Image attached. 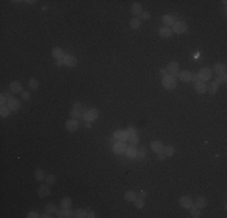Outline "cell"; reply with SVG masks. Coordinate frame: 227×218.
Wrapping results in <instances>:
<instances>
[{
	"mask_svg": "<svg viewBox=\"0 0 227 218\" xmlns=\"http://www.w3.org/2000/svg\"><path fill=\"white\" fill-rule=\"evenodd\" d=\"M187 30V24L185 21H181V19H176L175 23L173 24V33H176V34H184L186 33Z\"/></svg>",
	"mask_w": 227,
	"mask_h": 218,
	"instance_id": "cell-1",
	"label": "cell"
},
{
	"mask_svg": "<svg viewBox=\"0 0 227 218\" xmlns=\"http://www.w3.org/2000/svg\"><path fill=\"white\" fill-rule=\"evenodd\" d=\"M162 85H163V87L167 89V90H174V89L176 87V80H175L173 77H170V75L168 74V75L163 77V79H162Z\"/></svg>",
	"mask_w": 227,
	"mask_h": 218,
	"instance_id": "cell-2",
	"label": "cell"
},
{
	"mask_svg": "<svg viewBox=\"0 0 227 218\" xmlns=\"http://www.w3.org/2000/svg\"><path fill=\"white\" fill-rule=\"evenodd\" d=\"M179 63L178 62H175V61H172V62H169L168 63V66H167V72H168V74L170 75V77H173L174 79L176 78V77H179Z\"/></svg>",
	"mask_w": 227,
	"mask_h": 218,
	"instance_id": "cell-3",
	"label": "cell"
},
{
	"mask_svg": "<svg viewBox=\"0 0 227 218\" xmlns=\"http://www.w3.org/2000/svg\"><path fill=\"white\" fill-rule=\"evenodd\" d=\"M98 116H99V111H98V109L92 108V109H90V110H87V111L85 113V118H84V119H85L86 121L91 122V121L97 120V119H98Z\"/></svg>",
	"mask_w": 227,
	"mask_h": 218,
	"instance_id": "cell-4",
	"label": "cell"
},
{
	"mask_svg": "<svg viewBox=\"0 0 227 218\" xmlns=\"http://www.w3.org/2000/svg\"><path fill=\"white\" fill-rule=\"evenodd\" d=\"M198 77H199V80L201 81H208V80H210L212 79V77H213V72L209 69V68H202L201 70H199V73H198Z\"/></svg>",
	"mask_w": 227,
	"mask_h": 218,
	"instance_id": "cell-5",
	"label": "cell"
},
{
	"mask_svg": "<svg viewBox=\"0 0 227 218\" xmlns=\"http://www.w3.org/2000/svg\"><path fill=\"white\" fill-rule=\"evenodd\" d=\"M63 64H65L67 67L74 68V67L77 66V58L73 55H65L64 58H63Z\"/></svg>",
	"mask_w": 227,
	"mask_h": 218,
	"instance_id": "cell-6",
	"label": "cell"
},
{
	"mask_svg": "<svg viewBox=\"0 0 227 218\" xmlns=\"http://www.w3.org/2000/svg\"><path fill=\"white\" fill-rule=\"evenodd\" d=\"M65 128L69 131V132H75L79 130V121L76 119H69L67 122H65Z\"/></svg>",
	"mask_w": 227,
	"mask_h": 218,
	"instance_id": "cell-7",
	"label": "cell"
},
{
	"mask_svg": "<svg viewBox=\"0 0 227 218\" xmlns=\"http://www.w3.org/2000/svg\"><path fill=\"white\" fill-rule=\"evenodd\" d=\"M179 204H180V206H181L183 209H185V210H190V207L193 205V201H192V199H191L190 196L185 195V196H181V198H180Z\"/></svg>",
	"mask_w": 227,
	"mask_h": 218,
	"instance_id": "cell-8",
	"label": "cell"
},
{
	"mask_svg": "<svg viewBox=\"0 0 227 218\" xmlns=\"http://www.w3.org/2000/svg\"><path fill=\"white\" fill-rule=\"evenodd\" d=\"M22 90H23L22 83L15 80V81H12V83L10 84V91H11V94H22V92H23Z\"/></svg>",
	"mask_w": 227,
	"mask_h": 218,
	"instance_id": "cell-9",
	"label": "cell"
},
{
	"mask_svg": "<svg viewBox=\"0 0 227 218\" xmlns=\"http://www.w3.org/2000/svg\"><path fill=\"white\" fill-rule=\"evenodd\" d=\"M158 35L162 38V39H169L173 36V30L168 27H162L158 29Z\"/></svg>",
	"mask_w": 227,
	"mask_h": 218,
	"instance_id": "cell-10",
	"label": "cell"
},
{
	"mask_svg": "<svg viewBox=\"0 0 227 218\" xmlns=\"http://www.w3.org/2000/svg\"><path fill=\"white\" fill-rule=\"evenodd\" d=\"M113 139H116L117 142H126L128 141V136H127V132L126 131H122V130H118L113 133Z\"/></svg>",
	"mask_w": 227,
	"mask_h": 218,
	"instance_id": "cell-11",
	"label": "cell"
},
{
	"mask_svg": "<svg viewBox=\"0 0 227 218\" xmlns=\"http://www.w3.org/2000/svg\"><path fill=\"white\" fill-rule=\"evenodd\" d=\"M7 107L12 111H18L21 109V102L17 98H12V100L7 101Z\"/></svg>",
	"mask_w": 227,
	"mask_h": 218,
	"instance_id": "cell-12",
	"label": "cell"
},
{
	"mask_svg": "<svg viewBox=\"0 0 227 218\" xmlns=\"http://www.w3.org/2000/svg\"><path fill=\"white\" fill-rule=\"evenodd\" d=\"M65 56L64 53V50L62 47H53L52 49V57L54 60H63Z\"/></svg>",
	"mask_w": 227,
	"mask_h": 218,
	"instance_id": "cell-13",
	"label": "cell"
},
{
	"mask_svg": "<svg viewBox=\"0 0 227 218\" xmlns=\"http://www.w3.org/2000/svg\"><path fill=\"white\" fill-rule=\"evenodd\" d=\"M38 194H39L40 198H47V196L51 194L50 186H47V184L40 186V187H39V190H38Z\"/></svg>",
	"mask_w": 227,
	"mask_h": 218,
	"instance_id": "cell-14",
	"label": "cell"
},
{
	"mask_svg": "<svg viewBox=\"0 0 227 218\" xmlns=\"http://www.w3.org/2000/svg\"><path fill=\"white\" fill-rule=\"evenodd\" d=\"M150 147H151V149H152V150H153L156 154L162 153V152H163V148H164L163 143H162V142H160V141H153V142H151Z\"/></svg>",
	"mask_w": 227,
	"mask_h": 218,
	"instance_id": "cell-15",
	"label": "cell"
},
{
	"mask_svg": "<svg viewBox=\"0 0 227 218\" xmlns=\"http://www.w3.org/2000/svg\"><path fill=\"white\" fill-rule=\"evenodd\" d=\"M126 144L123 142H117L116 144H113V150L115 154H123L126 152Z\"/></svg>",
	"mask_w": 227,
	"mask_h": 218,
	"instance_id": "cell-16",
	"label": "cell"
},
{
	"mask_svg": "<svg viewBox=\"0 0 227 218\" xmlns=\"http://www.w3.org/2000/svg\"><path fill=\"white\" fill-rule=\"evenodd\" d=\"M175 21H176V17H174V16H172V15H164L163 17H162V22L166 24V27H170V26H173L174 23H175Z\"/></svg>",
	"mask_w": 227,
	"mask_h": 218,
	"instance_id": "cell-17",
	"label": "cell"
},
{
	"mask_svg": "<svg viewBox=\"0 0 227 218\" xmlns=\"http://www.w3.org/2000/svg\"><path fill=\"white\" fill-rule=\"evenodd\" d=\"M195 89H196V92H197V94L203 95V94L207 92V84H206L204 81H201V80H199L198 83L195 84Z\"/></svg>",
	"mask_w": 227,
	"mask_h": 218,
	"instance_id": "cell-18",
	"label": "cell"
},
{
	"mask_svg": "<svg viewBox=\"0 0 227 218\" xmlns=\"http://www.w3.org/2000/svg\"><path fill=\"white\" fill-rule=\"evenodd\" d=\"M179 79L184 83H189L192 79V73L189 70H183L181 73H179Z\"/></svg>",
	"mask_w": 227,
	"mask_h": 218,
	"instance_id": "cell-19",
	"label": "cell"
},
{
	"mask_svg": "<svg viewBox=\"0 0 227 218\" xmlns=\"http://www.w3.org/2000/svg\"><path fill=\"white\" fill-rule=\"evenodd\" d=\"M195 205H196L197 207H199L201 210H203V209L207 207L208 200H207V198H204V196H198V198L196 199V201H195Z\"/></svg>",
	"mask_w": 227,
	"mask_h": 218,
	"instance_id": "cell-20",
	"label": "cell"
},
{
	"mask_svg": "<svg viewBox=\"0 0 227 218\" xmlns=\"http://www.w3.org/2000/svg\"><path fill=\"white\" fill-rule=\"evenodd\" d=\"M141 12H143V9H141V5L139 2L132 4V6H130V13L133 16H139Z\"/></svg>",
	"mask_w": 227,
	"mask_h": 218,
	"instance_id": "cell-21",
	"label": "cell"
},
{
	"mask_svg": "<svg viewBox=\"0 0 227 218\" xmlns=\"http://www.w3.org/2000/svg\"><path fill=\"white\" fill-rule=\"evenodd\" d=\"M85 110H79V109H71L70 110V116L71 119H81V118H85Z\"/></svg>",
	"mask_w": 227,
	"mask_h": 218,
	"instance_id": "cell-22",
	"label": "cell"
},
{
	"mask_svg": "<svg viewBox=\"0 0 227 218\" xmlns=\"http://www.w3.org/2000/svg\"><path fill=\"white\" fill-rule=\"evenodd\" d=\"M34 176H35V179L36 181H45V178H46V172L42 170V169H36L35 171H34Z\"/></svg>",
	"mask_w": 227,
	"mask_h": 218,
	"instance_id": "cell-23",
	"label": "cell"
},
{
	"mask_svg": "<svg viewBox=\"0 0 227 218\" xmlns=\"http://www.w3.org/2000/svg\"><path fill=\"white\" fill-rule=\"evenodd\" d=\"M126 155L128 156V158H135L137 156V153H138V149L135 148V145H130V147H127L126 148Z\"/></svg>",
	"mask_w": 227,
	"mask_h": 218,
	"instance_id": "cell-24",
	"label": "cell"
},
{
	"mask_svg": "<svg viewBox=\"0 0 227 218\" xmlns=\"http://www.w3.org/2000/svg\"><path fill=\"white\" fill-rule=\"evenodd\" d=\"M56 215H57V217H58V218L74 217V216H73L74 213H73L71 211H69V209H68V210H64V209H62L61 211H57V212H56Z\"/></svg>",
	"mask_w": 227,
	"mask_h": 218,
	"instance_id": "cell-25",
	"label": "cell"
},
{
	"mask_svg": "<svg viewBox=\"0 0 227 218\" xmlns=\"http://www.w3.org/2000/svg\"><path fill=\"white\" fill-rule=\"evenodd\" d=\"M129 27L132 28V29H139L140 27H141V21L139 19V18H132L130 21H129Z\"/></svg>",
	"mask_w": 227,
	"mask_h": 218,
	"instance_id": "cell-26",
	"label": "cell"
},
{
	"mask_svg": "<svg viewBox=\"0 0 227 218\" xmlns=\"http://www.w3.org/2000/svg\"><path fill=\"white\" fill-rule=\"evenodd\" d=\"M214 72L219 75V74H222V73H226V66L224 63H216L214 66Z\"/></svg>",
	"mask_w": 227,
	"mask_h": 218,
	"instance_id": "cell-27",
	"label": "cell"
},
{
	"mask_svg": "<svg viewBox=\"0 0 227 218\" xmlns=\"http://www.w3.org/2000/svg\"><path fill=\"white\" fill-rule=\"evenodd\" d=\"M135 199H137V194H135L133 190H128V192L124 193V200H126V201L133 203Z\"/></svg>",
	"mask_w": 227,
	"mask_h": 218,
	"instance_id": "cell-28",
	"label": "cell"
},
{
	"mask_svg": "<svg viewBox=\"0 0 227 218\" xmlns=\"http://www.w3.org/2000/svg\"><path fill=\"white\" fill-rule=\"evenodd\" d=\"M70 206H71V199L70 198H63L62 201H61V209L68 210V209H70Z\"/></svg>",
	"mask_w": 227,
	"mask_h": 218,
	"instance_id": "cell-29",
	"label": "cell"
},
{
	"mask_svg": "<svg viewBox=\"0 0 227 218\" xmlns=\"http://www.w3.org/2000/svg\"><path fill=\"white\" fill-rule=\"evenodd\" d=\"M166 156H172V155H174V153H175V148L173 147V145H167V147H164L163 148V152H162Z\"/></svg>",
	"mask_w": 227,
	"mask_h": 218,
	"instance_id": "cell-30",
	"label": "cell"
},
{
	"mask_svg": "<svg viewBox=\"0 0 227 218\" xmlns=\"http://www.w3.org/2000/svg\"><path fill=\"white\" fill-rule=\"evenodd\" d=\"M28 86L31 89V90H36L39 87V80L36 78H30L28 80Z\"/></svg>",
	"mask_w": 227,
	"mask_h": 218,
	"instance_id": "cell-31",
	"label": "cell"
},
{
	"mask_svg": "<svg viewBox=\"0 0 227 218\" xmlns=\"http://www.w3.org/2000/svg\"><path fill=\"white\" fill-rule=\"evenodd\" d=\"M218 87H219V85H218L215 81H212L210 85L207 86V91H209L212 95H215V94L218 92Z\"/></svg>",
	"mask_w": 227,
	"mask_h": 218,
	"instance_id": "cell-32",
	"label": "cell"
},
{
	"mask_svg": "<svg viewBox=\"0 0 227 218\" xmlns=\"http://www.w3.org/2000/svg\"><path fill=\"white\" fill-rule=\"evenodd\" d=\"M190 210H191V216L192 217H195V218H198V217H201V209L199 207H197L196 205L193 206H191L190 207Z\"/></svg>",
	"mask_w": 227,
	"mask_h": 218,
	"instance_id": "cell-33",
	"label": "cell"
},
{
	"mask_svg": "<svg viewBox=\"0 0 227 218\" xmlns=\"http://www.w3.org/2000/svg\"><path fill=\"white\" fill-rule=\"evenodd\" d=\"M88 216V212L86 211V210H84V209H79V210H76L75 211V213H74V217L76 218H85Z\"/></svg>",
	"mask_w": 227,
	"mask_h": 218,
	"instance_id": "cell-34",
	"label": "cell"
},
{
	"mask_svg": "<svg viewBox=\"0 0 227 218\" xmlns=\"http://www.w3.org/2000/svg\"><path fill=\"white\" fill-rule=\"evenodd\" d=\"M45 182H46L47 186H53V184L57 182V177H56L54 175H48V176H46Z\"/></svg>",
	"mask_w": 227,
	"mask_h": 218,
	"instance_id": "cell-35",
	"label": "cell"
},
{
	"mask_svg": "<svg viewBox=\"0 0 227 218\" xmlns=\"http://www.w3.org/2000/svg\"><path fill=\"white\" fill-rule=\"evenodd\" d=\"M58 210H57V206L54 205V204H52V203H50V204H47L46 205V212H48V213H56Z\"/></svg>",
	"mask_w": 227,
	"mask_h": 218,
	"instance_id": "cell-36",
	"label": "cell"
},
{
	"mask_svg": "<svg viewBox=\"0 0 227 218\" xmlns=\"http://www.w3.org/2000/svg\"><path fill=\"white\" fill-rule=\"evenodd\" d=\"M134 205H135V207L137 209H139V210H141L144 206H145V203H144V199H141V198H137L135 200H134Z\"/></svg>",
	"mask_w": 227,
	"mask_h": 218,
	"instance_id": "cell-37",
	"label": "cell"
},
{
	"mask_svg": "<svg viewBox=\"0 0 227 218\" xmlns=\"http://www.w3.org/2000/svg\"><path fill=\"white\" fill-rule=\"evenodd\" d=\"M10 111H11V110L8 109V107H5V106H4V107L0 108V116H1V118H7V116L10 115Z\"/></svg>",
	"mask_w": 227,
	"mask_h": 218,
	"instance_id": "cell-38",
	"label": "cell"
},
{
	"mask_svg": "<svg viewBox=\"0 0 227 218\" xmlns=\"http://www.w3.org/2000/svg\"><path fill=\"white\" fill-rule=\"evenodd\" d=\"M150 17H151V13L149 12V11H143L140 15H139V19L141 21H149L150 19Z\"/></svg>",
	"mask_w": 227,
	"mask_h": 218,
	"instance_id": "cell-39",
	"label": "cell"
},
{
	"mask_svg": "<svg viewBox=\"0 0 227 218\" xmlns=\"http://www.w3.org/2000/svg\"><path fill=\"white\" fill-rule=\"evenodd\" d=\"M215 83H216L218 85H219V84H224V83H226V73L219 74V75H218V79H216Z\"/></svg>",
	"mask_w": 227,
	"mask_h": 218,
	"instance_id": "cell-40",
	"label": "cell"
},
{
	"mask_svg": "<svg viewBox=\"0 0 227 218\" xmlns=\"http://www.w3.org/2000/svg\"><path fill=\"white\" fill-rule=\"evenodd\" d=\"M126 132H127L128 138H130V137H134V136H135V131H134V128H133V127H128Z\"/></svg>",
	"mask_w": 227,
	"mask_h": 218,
	"instance_id": "cell-41",
	"label": "cell"
},
{
	"mask_svg": "<svg viewBox=\"0 0 227 218\" xmlns=\"http://www.w3.org/2000/svg\"><path fill=\"white\" fill-rule=\"evenodd\" d=\"M21 98H22L23 101H28V100L30 98V94L27 92V91H23V92L21 94Z\"/></svg>",
	"mask_w": 227,
	"mask_h": 218,
	"instance_id": "cell-42",
	"label": "cell"
},
{
	"mask_svg": "<svg viewBox=\"0 0 227 218\" xmlns=\"http://www.w3.org/2000/svg\"><path fill=\"white\" fill-rule=\"evenodd\" d=\"M73 108L79 109V110H84V106H82V103H80V102H75V103L73 104Z\"/></svg>",
	"mask_w": 227,
	"mask_h": 218,
	"instance_id": "cell-43",
	"label": "cell"
},
{
	"mask_svg": "<svg viewBox=\"0 0 227 218\" xmlns=\"http://www.w3.org/2000/svg\"><path fill=\"white\" fill-rule=\"evenodd\" d=\"M28 218H38V217H41L38 212H35V211H31V212H29L28 213V216H27Z\"/></svg>",
	"mask_w": 227,
	"mask_h": 218,
	"instance_id": "cell-44",
	"label": "cell"
},
{
	"mask_svg": "<svg viewBox=\"0 0 227 218\" xmlns=\"http://www.w3.org/2000/svg\"><path fill=\"white\" fill-rule=\"evenodd\" d=\"M146 153H147V152H146V149L144 148V149H141L140 152H138L137 155H138L139 158H145V156H146Z\"/></svg>",
	"mask_w": 227,
	"mask_h": 218,
	"instance_id": "cell-45",
	"label": "cell"
},
{
	"mask_svg": "<svg viewBox=\"0 0 227 218\" xmlns=\"http://www.w3.org/2000/svg\"><path fill=\"white\" fill-rule=\"evenodd\" d=\"M5 103H6V97H5L4 94H1V96H0V104H1V107H4Z\"/></svg>",
	"mask_w": 227,
	"mask_h": 218,
	"instance_id": "cell-46",
	"label": "cell"
},
{
	"mask_svg": "<svg viewBox=\"0 0 227 218\" xmlns=\"http://www.w3.org/2000/svg\"><path fill=\"white\" fill-rule=\"evenodd\" d=\"M128 139H129V141L132 142V144H133V145H137V144H138V142H139V139L137 138V136H134V137H130V138H128Z\"/></svg>",
	"mask_w": 227,
	"mask_h": 218,
	"instance_id": "cell-47",
	"label": "cell"
},
{
	"mask_svg": "<svg viewBox=\"0 0 227 218\" xmlns=\"http://www.w3.org/2000/svg\"><path fill=\"white\" fill-rule=\"evenodd\" d=\"M157 160H158V161H164V160H166V155H164L163 153H158V154H157Z\"/></svg>",
	"mask_w": 227,
	"mask_h": 218,
	"instance_id": "cell-48",
	"label": "cell"
},
{
	"mask_svg": "<svg viewBox=\"0 0 227 218\" xmlns=\"http://www.w3.org/2000/svg\"><path fill=\"white\" fill-rule=\"evenodd\" d=\"M191 81H193L195 84L198 83V81H199V77H198V74H192V79H191Z\"/></svg>",
	"mask_w": 227,
	"mask_h": 218,
	"instance_id": "cell-49",
	"label": "cell"
},
{
	"mask_svg": "<svg viewBox=\"0 0 227 218\" xmlns=\"http://www.w3.org/2000/svg\"><path fill=\"white\" fill-rule=\"evenodd\" d=\"M139 196H140L141 199H146V198H147V193H146V192H144V190H141V192H140V194H139Z\"/></svg>",
	"mask_w": 227,
	"mask_h": 218,
	"instance_id": "cell-50",
	"label": "cell"
},
{
	"mask_svg": "<svg viewBox=\"0 0 227 218\" xmlns=\"http://www.w3.org/2000/svg\"><path fill=\"white\" fill-rule=\"evenodd\" d=\"M4 95H5V94H4ZM5 97H6V100H7V101H10V100L15 98V97H13V96H12L11 94H6V95H5Z\"/></svg>",
	"mask_w": 227,
	"mask_h": 218,
	"instance_id": "cell-51",
	"label": "cell"
},
{
	"mask_svg": "<svg viewBox=\"0 0 227 218\" xmlns=\"http://www.w3.org/2000/svg\"><path fill=\"white\" fill-rule=\"evenodd\" d=\"M161 74H162L163 77H166V75H168V72H167V69H161Z\"/></svg>",
	"mask_w": 227,
	"mask_h": 218,
	"instance_id": "cell-52",
	"label": "cell"
},
{
	"mask_svg": "<svg viewBox=\"0 0 227 218\" xmlns=\"http://www.w3.org/2000/svg\"><path fill=\"white\" fill-rule=\"evenodd\" d=\"M41 217H42V218H50V217H52V216H51V213H48V212H47V213H45V215H42Z\"/></svg>",
	"mask_w": 227,
	"mask_h": 218,
	"instance_id": "cell-53",
	"label": "cell"
},
{
	"mask_svg": "<svg viewBox=\"0 0 227 218\" xmlns=\"http://www.w3.org/2000/svg\"><path fill=\"white\" fill-rule=\"evenodd\" d=\"M87 217H90V218H94V217H96V215H94V213H93V212H90V213H88V216H87Z\"/></svg>",
	"mask_w": 227,
	"mask_h": 218,
	"instance_id": "cell-54",
	"label": "cell"
}]
</instances>
